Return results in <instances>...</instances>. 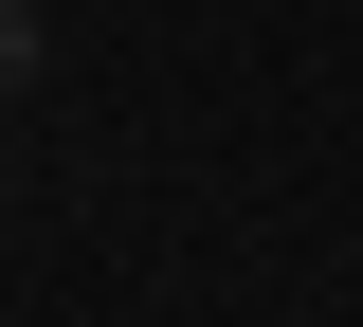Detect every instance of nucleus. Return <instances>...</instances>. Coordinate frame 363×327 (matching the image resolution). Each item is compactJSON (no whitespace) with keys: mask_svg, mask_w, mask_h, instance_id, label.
<instances>
[{"mask_svg":"<svg viewBox=\"0 0 363 327\" xmlns=\"http://www.w3.org/2000/svg\"><path fill=\"white\" fill-rule=\"evenodd\" d=\"M18 73H37V0H0V92H18Z\"/></svg>","mask_w":363,"mask_h":327,"instance_id":"obj_1","label":"nucleus"}]
</instances>
